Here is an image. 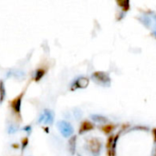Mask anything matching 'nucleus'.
Instances as JSON below:
<instances>
[{
  "instance_id": "0eeeda50",
  "label": "nucleus",
  "mask_w": 156,
  "mask_h": 156,
  "mask_svg": "<svg viewBox=\"0 0 156 156\" xmlns=\"http://www.w3.org/2000/svg\"><path fill=\"white\" fill-rule=\"evenodd\" d=\"M88 146H89V150L92 153H98L100 151V143L97 140H90L88 143Z\"/></svg>"
},
{
  "instance_id": "4468645a",
  "label": "nucleus",
  "mask_w": 156,
  "mask_h": 156,
  "mask_svg": "<svg viewBox=\"0 0 156 156\" xmlns=\"http://www.w3.org/2000/svg\"><path fill=\"white\" fill-rule=\"evenodd\" d=\"M12 147H13V148H18V147H17V144H13Z\"/></svg>"
},
{
  "instance_id": "1a4fd4ad",
  "label": "nucleus",
  "mask_w": 156,
  "mask_h": 156,
  "mask_svg": "<svg viewBox=\"0 0 156 156\" xmlns=\"http://www.w3.org/2000/svg\"><path fill=\"white\" fill-rule=\"evenodd\" d=\"M5 98V88L3 80H0V103L4 101Z\"/></svg>"
},
{
  "instance_id": "ddd939ff",
  "label": "nucleus",
  "mask_w": 156,
  "mask_h": 156,
  "mask_svg": "<svg viewBox=\"0 0 156 156\" xmlns=\"http://www.w3.org/2000/svg\"><path fill=\"white\" fill-rule=\"evenodd\" d=\"M23 131H25V132H27L28 134L31 133V125H27V126H25L24 128H23Z\"/></svg>"
},
{
  "instance_id": "39448f33",
  "label": "nucleus",
  "mask_w": 156,
  "mask_h": 156,
  "mask_svg": "<svg viewBox=\"0 0 156 156\" xmlns=\"http://www.w3.org/2000/svg\"><path fill=\"white\" fill-rule=\"evenodd\" d=\"M48 65H43V66H40L38 67L36 71H35V76H34V80L36 82H38L41 80V79L47 74L48 72Z\"/></svg>"
},
{
  "instance_id": "9b49d317",
  "label": "nucleus",
  "mask_w": 156,
  "mask_h": 156,
  "mask_svg": "<svg viewBox=\"0 0 156 156\" xmlns=\"http://www.w3.org/2000/svg\"><path fill=\"white\" fill-rule=\"evenodd\" d=\"M28 143H29L28 137H24V138L21 140V149H22V151H24V150L27 148V146L28 145Z\"/></svg>"
},
{
  "instance_id": "20e7f679",
  "label": "nucleus",
  "mask_w": 156,
  "mask_h": 156,
  "mask_svg": "<svg viewBox=\"0 0 156 156\" xmlns=\"http://www.w3.org/2000/svg\"><path fill=\"white\" fill-rule=\"evenodd\" d=\"M89 85V80L87 78L84 77H80L79 79H77L71 85L70 90H75L77 89H84Z\"/></svg>"
},
{
  "instance_id": "7ed1b4c3",
  "label": "nucleus",
  "mask_w": 156,
  "mask_h": 156,
  "mask_svg": "<svg viewBox=\"0 0 156 156\" xmlns=\"http://www.w3.org/2000/svg\"><path fill=\"white\" fill-rule=\"evenodd\" d=\"M61 135L64 138H69L73 134V127L71 126V124L66 121H59L57 124Z\"/></svg>"
},
{
  "instance_id": "9d476101",
  "label": "nucleus",
  "mask_w": 156,
  "mask_h": 156,
  "mask_svg": "<svg viewBox=\"0 0 156 156\" xmlns=\"http://www.w3.org/2000/svg\"><path fill=\"white\" fill-rule=\"evenodd\" d=\"M113 129H114V125H112V124H106L101 127V131L104 133H110L113 131Z\"/></svg>"
},
{
  "instance_id": "f03ea898",
  "label": "nucleus",
  "mask_w": 156,
  "mask_h": 156,
  "mask_svg": "<svg viewBox=\"0 0 156 156\" xmlns=\"http://www.w3.org/2000/svg\"><path fill=\"white\" fill-rule=\"evenodd\" d=\"M54 112L48 109H46L42 112V113L39 115L38 119H37V123L40 124H46V125H50L53 123L54 122Z\"/></svg>"
},
{
  "instance_id": "f8f14e48",
  "label": "nucleus",
  "mask_w": 156,
  "mask_h": 156,
  "mask_svg": "<svg viewBox=\"0 0 156 156\" xmlns=\"http://www.w3.org/2000/svg\"><path fill=\"white\" fill-rule=\"evenodd\" d=\"M17 130H18V125H17V124H16V125H14V124H10V125H9V127H8V133H9L10 134L15 133Z\"/></svg>"
},
{
  "instance_id": "f257e3e1",
  "label": "nucleus",
  "mask_w": 156,
  "mask_h": 156,
  "mask_svg": "<svg viewBox=\"0 0 156 156\" xmlns=\"http://www.w3.org/2000/svg\"><path fill=\"white\" fill-rule=\"evenodd\" d=\"M25 90H23L21 93H19L16 97H15L12 101L9 102V106L11 111L13 112L15 117L18 120L21 121V103H22V99L24 97Z\"/></svg>"
},
{
  "instance_id": "423d86ee",
  "label": "nucleus",
  "mask_w": 156,
  "mask_h": 156,
  "mask_svg": "<svg viewBox=\"0 0 156 156\" xmlns=\"http://www.w3.org/2000/svg\"><path fill=\"white\" fill-rule=\"evenodd\" d=\"M94 128V125L89 122V121H83L80 125V129H79V133L80 134H82V133H85L87 132H90L91 131L92 129Z\"/></svg>"
},
{
  "instance_id": "6e6552de",
  "label": "nucleus",
  "mask_w": 156,
  "mask_h": 156,
  "mask_svg": "<svg viewBox=\"0 0 156 156\" xmlns=\"http://www.w3.org/2000/svg\"><path fill=\"white\" fill-rule=\"evenodd\" d=\"M77 137L74 135L73 137H71L69 140V153L71 154H75V150H76V140Z\"/></svg>"
}]
</instances>
